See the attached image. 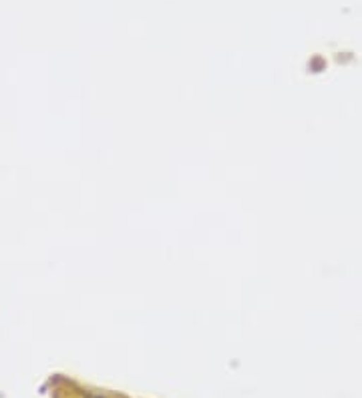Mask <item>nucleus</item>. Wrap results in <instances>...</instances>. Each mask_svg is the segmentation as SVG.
<instances>
[{
	"label": "nucleus",
	"mask_w": 362,
	"mask_h": 398,
	"mask_svg": "<svg viewBox=\"0 0 362 398\" xmlns=\"http://www.w3.org/2000/svg\"><path fill=\"white\" fill-rule=\"evenodd\" d=\"M87 398H101V397H87Z\"/></svg>",
	"instance_id": "f257e3e1"
}]
</instances>
